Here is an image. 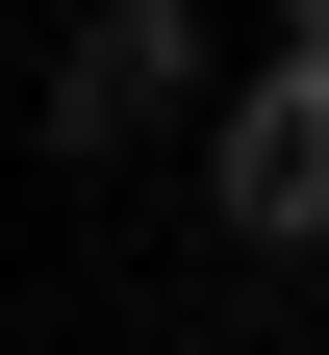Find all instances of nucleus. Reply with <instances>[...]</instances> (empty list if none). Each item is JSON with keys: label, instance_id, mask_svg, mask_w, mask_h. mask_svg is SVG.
<instances>
[{"label": "nucleus", "instance_id": "obj_2", "mask_svg": "<svg viewBox=\"0 0 329 355\" xmlns=\"http://www.w3.org/2000/svg\"><path fill=\"white\" fill-rule=\"evenodd\" d=\"M203 102V0H76V76H51V153H127V127Z\"/></svg>", "mask_w": 329, "mask_h": 355}, {"label": "nucleus", "instance_id": "obj_3", "mask_svg": "<svg viewBox=\"0 0 329 355\" xmlns=\"http://www.w3.org/2000/svg\"><path fill=\"white\" fill-rule=\"evenodd\" d=\"M278 51H329V0H278Z\"/></svg>", "mask_w": 329, "mask_h": 355}, {"label": "nucleus", "instance_id": "obj_1", "mask_svg": "<svg viewBox=\"0 0 329 355\" xmlns=\"http://www.w3.org/2000/svg\"><path fill=\"white\" fill-rule=\"evenodd\" d=\"M203 203H228V254H329V51L203 76Z\"/></svg>", "mask_w": 329, "mask_h": 355}]
</instances>
